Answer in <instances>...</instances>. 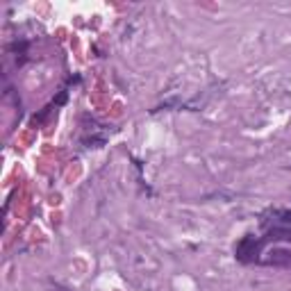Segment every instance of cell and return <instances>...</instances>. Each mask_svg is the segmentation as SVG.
<instances>
[{
    "mask_svg": "<svg viewBox=\"0 0 291 291\" xmlns=\"http://www.w3.org/2000/svg\"><path fill=\"white\" fill-rule=\"evenodd\" d=\"M261 246H264V241L255 239V237H244V239L237 244V259H239V261H253V259H257Z\"/></svg>",
    "mask_w": 291,
    "mask_h": 291,
    "instance_id": "obj_1",
    "label": "cell"
},
{
    "mask_svg": "<svg viewBox=\"0 0 291 291\" xmlns=\"http://www.w3.org/2000/svg\"><path fill=\"white\" fill-rule=\"evenodd\" d=\"M264 261H266V264H271V266L291 269V253H289V250H282V248H273Z\"/></svg>",
    "mask_w": 291,
    "mask_h": 291,
    "instance_id": "obj_2",
    "label": "cell"
},
{
    "mask_svg": "<svg viewBox=\"0 0 291 291\" xmlns=\"http://www.w3.org/2000/svg\"><path fill=\"white\" fill-rule=\"evenodd\" d=\"M266 241H291V230L289 227H273L266 235Z\"/></svg>",
    "mask_w": 291,
    "mask_h": 291,
    "instance_id": "obj_3",
    "label": "cell"
}]
</instances>
